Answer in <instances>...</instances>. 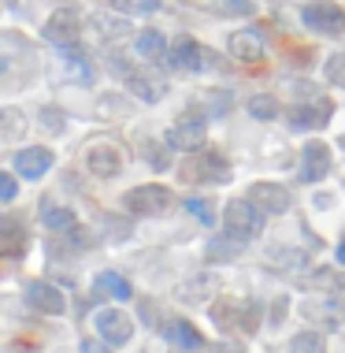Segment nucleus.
<instances>
[{"label":"nucleus","mask_w":345,"mask_h":353,"mask_svg":"<svg viewBox=\"0 0 345 353\" xmlns=\"http://www.w3.org/2000/svg\"><path fill=\"white\" fill-rule=\"evenodd\" d=\"M290 350H297V353H320L323 350V342H320V335H312V331H304V335H293L290 339Z\"/></svg>","instance_id":"bb28decb"},{"label":"nucleus","mask_w":345,"mask_h":353,"mask_svg":"<svg viewBox=\"0 0 345 353\" xmlns=\"http://www.w3.org/2000/svg\"><path fill=\"white\" fill-rule=\"evenodd\" d=\"M242 250H245V238L223 231V234H216L212 242L205 245V256L212 264H227V261H234V256H242Z\"/></svg>","instance_id":"f3484780"},{"label":"nucleus","mask_w":345,"mask_h":353,"mask_svg":"<svg viewBox=\"0 0 345 353\" xmlns=\"http://www.w3.org/2000/svg\"><path fill=\"white\" fill-rule=\"evenodd\" d=\"M26 130V119L19 108H0V134L4 138H19Z\"/></svg>","instance_id":"4be33fe9"},{"label":"nucleus","mask_w":345,"mask_h":353,"mask_svg":"<svg viewBox=\"0 0 345 353\" xmlns=\"http://www.w3.org/2000/svg\"><path fill=\"white\" fill-rule=\"evenodd\" d=\"M249 201L260 208L264 216H282L290 208V190L275 183H253L249 186Z\"/></svg>","instance_id":"9d476101"},{"label":"nucleus","mask_w":345,"mask_h":353,"mask_svg":"<svg viewBox=\"0 0 345 353\" xmlns=\"http://www.w3.org/2000/svg\"><path fill=\"white\" fill-rule=\"evenodd\" d=\"M85 168H90L93 175L112 179V175L123 171V157H119V149H112V145H93L90 157H85Z\"/></svg>","instance_id":"dca6fc26"},{"label":"nucleus","mask_w":345,"mask_h":353,"mask_svg":"<svg viewBox=\"0 0 345 353\" xmlns=\"http://www.w3.org/2000/svg\"><path fill=\"white\" fill-rule=\"evenodd\" d=\"M327 290H331L334 309H342V312H345V279H338V275L331 272V286H327Z\"/></svg>","instance_id":"c756f323"},{"label":"nucleus","mask_w":345,"mask_h":353,"mask_svg":"<svg viewBox=\"0 0 345 353\" xmlns=\"http://www.w3.org/2000/svg\"><path fill=\"white\" fill-rule=\"evenodd\" d=\"M97 294H112V298L127 301V298H134V286L123 279V275H115V272H101L97 275Z\"/></svg>","instance_id":"412c9836"},{"label":"nucleus","mask_w":345,"mask_h":353,"mask_svg":"<svg viewBox=\"0 0 345 353\" xmlns=\"http://www.w3.org/2000/svg\"><path fill=\"white\" fill-rule=\"evenodd\" d=\"M338 264H342V268H345V238H342V242H338Z\"/></svg>","instance_id":"e433bc0d"},{"label":"nucleus","mask_w":345,"mask_h":353,"mask_svg":"<svg viewBox=\"0 0 345 353\" xmlns=\"http://www.w3.org/2000/svg\"><path fill=\"white\" fill-rule=\"evenodd\" d=\"M82 350L85 353H97V350H108V346H101V342H82Z\"/></svg>","instance_id":"c9c22d12"},{"label":"nucleus","mask_w":345,"mask_h":353,"mask_svg":"<svg viewBox=\"0 0 345 353\" xmlns=\"http://www.w3.org/2000/svg\"><path fill=\"white\" fill-rule=\"evenodd\" d=\"M327 82L345 85V52H338V56H331V60H327Z\"/></svg>","instance_id":"c85d7f7f"},{"label":"nucleus","mask_w":345,"mask_h":353,"mask_svg":"<svg viewBox=\"0 0 345 353\" xmlns=\"http://www.w3.org/2000/svg\"><path fill=\"white\" fill-rule=\"evenodd\" d=\"M45 41L56 45V49H71V45H79V12H71V8L52 12L49 23H45Z\"/></svg>","instance_id":"423d86ee"},{"label":"nucleus","mask_w":345,"mask_h":353,"mask_svg":"<svg viewBox=\"0 0 345 353\" xmlns=\"http://www.w3.org/2000/svg\"><path fill=\"white\" fill-rule=\"evenodd\" d=\"M30 250V234H26L19 216H0V256L8 261H23Z\"/></svg>","instance_id":"0eeeda50"},{"label":"nucleus","mask_w":345,"mask_h":353,"mask_svg":"<svg viewBox=\"0 0 345 353\" xmlns=\"http://www.w3.org/2000/svg\"><path fill=\"white\" fill-rule=\"evenodd\" d=\"M112 8L127 15H152L160 12V0H112Z\"/></svg>","instance_id":"b1692460"},{"label":"nucleus","mask_w":345,"mask_h":353,"mask_svg":"<svg viewBox=\"0 0 345 353\" xmlns=\"http://www.w3.org/2000/svg\"><path fill=\"white\" fill-rule=\"evenodd\" d=\"M138 52L145 56V60H160V56H164V37H160L156 30L138 34Z\"/></svg>","instance_id":"5701e85b"},{"label":"nucleus","mask_w":345,"mask_h":353,"mask_svg":"<svg viewBox=\"0 0 345 353\" xmlns=\"http://www.w3.org/2000/svg\"><path fill=\"white\" fill-rule=\"evenodd\" d=\"M249 116L253 119H275L279 116V104H275V97H253L249 101Z\"/></svg>","instance_id":"393cba45"},{"label":"nucleus","mask_w":345,"mask_h":353,"mask_svg":"<svg viewBox=\"0 0 345 353\" xmlns=\"http://www.w3.org/2000/svg\"><path fill=\"white\" fill-rule=\"evenodd\" d=\"M26 301L34 305L37 312H49V316H60L63 312V294L56 290L52 283H41V279H34V283H26Z\"/></svg>","instance_id":"f8f14e48"},{"label":"nucleus","mask_w":345,"mask_h":353,"mask_svg":"<svg viewBox=\"0 0 345 353\" xmlns=\"http://www.w3.org/2000/svg\"><path fill=\"white\" fill-rule=\"evenodd\" d=\"M97 30L108 34V37H123V34H130V26L127 23H108V19H97Z\"/></svg>","instance_id":"2f4dec72"},{"label":"nucleus","mask_w":345,"mask_h":353,"mask_svg":"<svg viewBox=\"0 0 345 353\" xmlns=\"http://www.w3.org/2000/svg\"><path fill=\"white\" fill-rule=\"evenodd\" d=\"M223 223H227V231L230 234H238V238H256L260 234V227H264V212L256 208L249 197H238V201H230L227 205V212H223Z\"/></svg>","instance_id":"f03ea898"},{"label":"nucleus","mask_w":345,"mask_h":353,"mask_svg":"<svg viewBox=\"0 0 345 353\" xmlns=\"http://www.w3.org/2000/svg\"><path fill=\"white\" fill-rule=\"evenodd\" d=\"M167 63L178 68V71H200L205 68V49H200L194 37H178V41L171 45V52H167Z\"/></svg>","instance_id":"ddd939ff"},{"label":"nucleus","mask_w":345,"mask_h":353,"mask_svg":"<svg viewBox=\"0 0 345 353\" xmlns=\"http://www.w3.org/2000/svg\"><path fill=\"white\" fill-rule=\"evenodd\" d=\"M0 71H4V60H0Z\"/></svg>","instance_id":"58836bf2"},{"label":"nucleus","mask_w":345,"mask_h":353,"mask_svg":"<svg viewBox=\"0 0 345 353\" xmlns=\"http://www.w3.org/2000/svg\"><path fill=\"white\" fill-rule=\"evenodd\" d=\"M15 194H19V183L12 175H4L0 171V201H15Z\"/></svg>","instance_id":"7c9ffc66"},{"label":"nucleus","mask_w":345,"mask_h":353,"mask_svg":"<svg viewBox=\"0 0 345 353\" xmlns=\"http://www.w3.org/2000/svg\"><path fill=\"white\" fill-rule=\"evenodd\" d=\"M127 208L134 216H164L171 208V194L164 186H134L127 194Z\"/></svg>","instance_id":"39448f33"},{"label":"nucleus","mask_w":345,"mask_h":353,"mask_svg":"<svg viewBox=\"0 0 345 353\" xmlns=\"http://www.w3.org/2000/svg\"><path fill=\"white\" fill-rule=\"evenodd\" d=\"M327 171H331V149L323 141H309L301 149V179L304 183H320Z\"/></svg>","instance_id":"9b49d317"},{"label":"nucleus","mask_w":345,"mask_h":353,"mask_svg":"<svg viewBox=\"0 0 345 353\" xmlns=\"http://www.w3.org/2000/svg\"><path fill=\"white\" fill-rule=\"evenodd\" d=\"M167 145L171 149H182V152H194L205 145V119H197V112L182 116L175 127L167 130Z\"/></svg>","instance_id":"6e6552de"},{"label":"nucleus","mask_w":345,"mask_h":353,"mask_svg":"<svg viewBox=\"0 0 345 353\" xmlns=\"http://www.w3.org/2000/svg\"><path fill=\"white\" fill-rule=\"evenodd\" d=\"M97 331L108 346H123V342H130V335H134V320L123 309H101L97 312Z\"/></svg>","instance_id":"1a4fd4ad"},{"label":"nucleus","mask_w":345,"mask_h":353,"mask_svg":"<svg viewBox=\"0 0 345 353\" xmlns=\"http://www.w3.org/2000/svg\"><path fill=\"white\" fill-rule=\"evenodd\" d=\"M119 71L127 74V85H130L134 93H138L141 101L152 104V101L164 97V79H156V74H149V71H130L127 63H119Z\"/></svg>","instance_id":"2eb2a0df"},{"label":"nucleus","mask_w":345,"mask_h":353,"mask_svg":"<svg viewBox=\"0 0 345 353\" xmlns=\"http://www.w3.org/2000/svg\"><path fill=\"white\" fill-rule=\"evenodd\" d=\"M304 26L315 34H327V37H338L345 34V12L338 4H331V0H312V4H304Z\"/></svg>","instance_id":"7ed1b4c3"},{"label":"nucleus","mask_w":345,"mask_h":353,"mask_svg":"<svg viewBox=\"0 0 345 353\" xmlns=\"http://www.w3.org/2000/svg\"><path fill=\"white\" fill-rule=\"evenodd\" d=\"M227 49H230V56H234V60H242V63H260V60H264V41H260V34H253V30L230 34Z\"/></svg>","instance_id":"4468645a"},{"label":"nucleus","mask_w":345,"mask_h":353,"mask_svg":"<svg viewBox=\"0 0 345 353\" xmlns=\"http://www.w3.org/2000/svg\"><path fill=\"white\" fill-rule=\"evenodd\" d=\"M15 168H19L23 179H41L45 171L52 168V152L49 149H23L15 157Z\"/></svg>","instance_id":"6ab92c4d"},{"label":"nucleus","mask_w":345,"mask_h":353,"mask_svg":"<svg viewBox=\"0 0 345 353\" xmlns=\"http://www.w3.org/2000/svg\"><path fill=\"white\" fill-rule=\"evenodd\" d=\"M178 175L186 179V183H212V186H219V183L230 179V164L212 149H194L189 160L178 168Z\"/></svg>","instance_id":"f257e3e1"},{"label":"nucleus","mask_w":345,"mask_h":353,"mask_svg":"<svg viewBox=\"0 0 345 353\" xmlns=\"http://www.w3.org/2000/svg\"><path fill=\"white\" fill-rule=\"evenodd\" d=\"M41 212H45V227H49L52 234H79L82 223H79V216H74L71 208H49L45 205Z\"/></svg>","instance_id":"aec40b11"},{"label":"nucleus","mask_w":345,"mask_h":353,"mask_svg":"<svg viewBox=\"0 0 345 353\" xmlns=\"http://www.w3.org/2000/svg\"><path fill=\"white\" fill-rule=\"evenodd\" d=\"M189 286V290H182V298H186V301H205L208 298V294H212V279H208V275H200V279H194V283H186Z\"/></svg>","instance_id":"a878e982"},{"label":"nucleus","mask_w":345,"mask_h":353,"mask_svg":"<svg viewBox=\"0 0 345 353\" xmlns=\"http://www.w3.org/2000/svg\"><path fill=\"white\" fill-rule=\"evenodd\" d=\"M160 331H164L167 342H175V346H182V350H205V335H200L189 320H167Z\"/></svg>","instance_id":"a211bd4d"},{"label":"nucleus","mask_w":345,"mask_h":353,"mask_svg":"<svg viewBox=\"0 0 345 353\" xmlns=\"http://www.w3.org/2000/svg\"><path fill=\"white\" fill-rule=\"evenodd\" d=\"M334 116V104L327 97H320V101H309V104H297V108L286 112V123H290L293 130H320V127H327Z\"/></svg>","instance_id":"20e7f679"},{"label":"nucleus","mask_w":345,"mask_h":353,"mask_svg":"<svg viewBox=\"0 0 345 353\" xmlns=\"http://www.w3.org/2000/svg\"><path fill=\"white\" fill-rule=\"evenodd\" d=\"M256 12V4L253 0H223V8H219V15H253Z\"/></svg>","instance_id":"cd10ccee"},{"label":"nucleus","mask_w":345,"mask_h":353,"mask_svg":"<svg viewBox=\"0 0 345 353\" xmlns=\"http://www.w3.org/2000/svg\"><path fill=\"white\" fill-rule=\"evenodd\" d=\"M186 208H189V212H194V216L200 219V223H212V208H208L205 201H197V197H189V201H186Z\"/></svg>","instance_id":"473e14b6"},{"label":"nucleus","mask_w":345,"mask_h":353,"mask_svg":"<svg viewBox=\"0 0 345 353\" xmlns=\"http://www.w3.org/2000/svg\"><path fill=\"white\" fill-rule=\"evenodd\" d=\"M41 123H45V127H52V130H60V127H63V119L56 116L52 108H45V112H41Z\"/></svg>","instance_id":"72a5a7b5"},{"label":"nucleus","mask_w":345,"mask_h":353,"mask_svg":"<svg viewBox=\"0 0 345 353\" xmlns=\"http://www.w3.org/2000/svg\"><path fill=\"white\" fill-rule=\"evenodd\" d=\"M189 4H197V8H205V12H216V15H219V8H223V0H189Z\"/></svg>","instance_id":"f704fd0d"},{"label":"nucleus","mask_w":345,"mask_h":353,"mask_svg":"<svg viewBox=\"0 0 345 353\" xmlns=\"http://www.w3.org/2000/svg\"><path fill=\"white\" fill-rule=\"evenodd\" d=\"M342 149H345V134H342Z\"/></svg>","instance_id":"4c0bfd02"}]
</instances>
